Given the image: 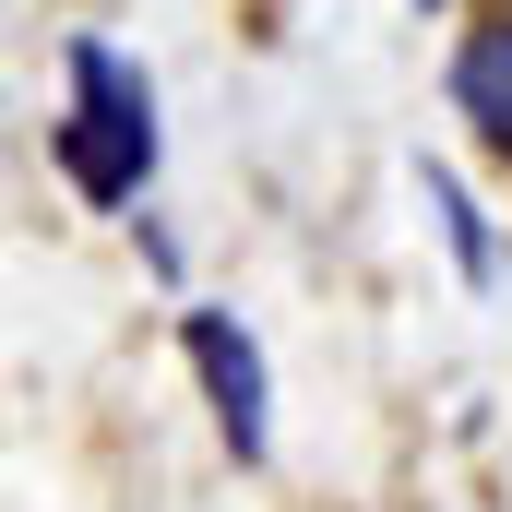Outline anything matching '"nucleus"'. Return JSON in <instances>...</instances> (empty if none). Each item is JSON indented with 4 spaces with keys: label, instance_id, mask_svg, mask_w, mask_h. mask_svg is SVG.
Here are the masks:
<instances>
[{
    "label": "nucleus",
    "instance_id": "4",
    "mask_svg": "<svg viewBox=\"0 0 512 512\" xmlns=\"http://www.w3.org/2000/svg\"><path fill=\"white\" fill-rule=\"evenodd\" d=\"M429 203H441V227H453L465 274H489V227H477V203H465V179H453V167H429Z\"/></svg>",
    "mask_w": 512,
    "mask_h": 512
},
{
    "label": "nucleus",
    "instance_id": "3",
    "mask_svg": "<svg viewBox=\"0 0 512 512\" xmlns=\"http://www.w3.org/2000/svg\"><path fill=\"white\" fill-rule=\"evenodd\" d=\"M453 108L477 120V143H501V155H512V12H501V24H477V36L453 48Z\"/></svg>",
    "mask_w": 512,
    "mask_h": 512
},
{
    "label": "nucleus",
    "instance_id": "1",
    "mask_svg": "<svg viewBox=\"0 0 512 512\" xmlns=\"http://www.w3.org/2000/svg\"><path fill=\"white\" fill-rule=\"evenodd\" d=\"M48 155H60V179L84 203H131L155 179V84L108 36H72V108L48 120Z\"/></svg>",
    "mask_w": 512,
    "mask_h": 512
},
{
    "label": "nucleus",
    "instance_id": "2",
    "mask_svg": "<svg viewBox=\"0 0 512 512\" xmlns=\"http://www.w3.org/2000/svg\"><path fill=\"white\" fill-rule=\"evenodd\" d=\"M179 346H191V370H203V405H215L227 453L262 465V453H274V382H262V346L227 322V310H179Z\"/></svg>",
    "mask_w": 512,
    "mask_h": 512
}]
</instances>
